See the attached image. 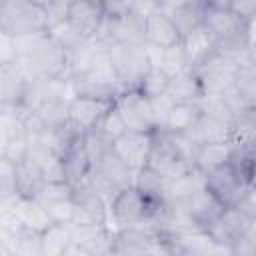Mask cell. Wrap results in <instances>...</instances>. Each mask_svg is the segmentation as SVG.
Listing matches in <instances>:
<instances>
[{
	"instance_id": "27",
	"label": "cell",
	"mask_w": 256,
	"mask_h": 256,
	"mask_svg": "<svg viewBox=\"0 0 256 256\" xmlns=\"http://www.w3.org/2000/svg\"><path fill=\"white\" fill-rule=\"evenodd\" d=\"M44 176L38 168V164L32 158H24L16 164V194L18 196H30L34 198L38 190L44 186Z\"/></svg>"
},
{
	"instance_id": "39",
	"label": "cell",
	"mask_w": 256,
	"mask_h": 256,
	"mask_svg": "<svg viewBox=\"0 0 256 256\" xmlns=\"http://www.w3.org/2000/svg\"><path fill=\"white\" fill-rule=\"evenodd\" d=\"M16 196V164L0 156V202Z\"/></svg>"
},
{
	"instance_id": "14",
	"label": "cell",
	"mask_w": 256,
	"mask_h": 256,
	"mask_svg": "<svg viewBox=\"0 0 256 256\" xmlns=\"http://www.w3.org/2000/svg\"><path fill=\"white\" fill-rule=\"evenodd\" d=\"M112 102H106V100H96L88 96H72L68 102V124L76 132L86 134L92 128H96V124L100 122V118L106 114Z\"/></svg>"
},
{
	"instance_id": "15",
	"label": "cell",
	"mask_w": 256,
	"mask_h": 256,
	"mask_svg": "<svg viewBox=\"0 0 256 256\" xmlns=\"http://www.w3.org/2000/svg\"><path fill=\"white\" fill-rule=\"evenodd\" d=\"M102 18L104 16L96 0H72L66 6V20L86 38L96 36Z\"/></svg>"
},
{
	"instance_id": "40",
	"label": "cell",
	"mask_w": 256,
	"mask_h": 256,
	"mask_svg": "<svg viewBox=\"0 0 256 256\" xmlns=\"http://www.w3.org/2000/svg\"><path fill=\"white\" fill-rule=\"evenodd\" d=\"M40 204L46 202H54V200H64V198H72V184L70 182H44V186L38 190V194L34 196Z\"/></svg>"
},
{
	"instance_id": "3",
	"label": "cell",
	"mask_w": 256,
	"mask_h": 256,
	"mask_svg": "<svg viewBox=\"0 0 256 256\" xmlns=\"http://www.w3.org/2000/svg\"><path fill=\"white\" fill-rule=\"evenodd\" d=\"M48 30L46 10L32 0H0V32L12 38Z\"/></svg>"
},
{
	"instance_id": "34",
	"label": "cell",
	"mask_w": 256,
	"mask_h": 256,
	"mask_svg": "<svg viewBox=\"0 0 256 256\" xmlns=\"http://www.w3.org/2000/svg\"><path fill=\"white\" fill-rule=\"evenodd\" d=\"M98 136H100V140L102 142H106L108 146L126 130V126H124V122H122V116H120V112L116 110V106L112 104L108 110H106V114L100 118V122L96 124V128H92Z\"/></svg>"
},
{
	"instance_id": "10",
	"label": "cell",
	"mask_w": 256,
	"mask_h": 256,
	"mask_svg": "<svg viewBox=\"0 0 256 256\" xmlns=\"http://www.w3.org/2000/svg\"><path fill=\"white\" fill-rule=\"evenodd\" d=\"M72 202L70 224H108V204L84 180L72 184Z\"/></svg>"
},
{
	"instance_id": "6",
	"label": "cell",
	"mask_w": 256,
	"mask_h": 256,
	"mask_svg": "<svg viewBox=\"0 0 256 256\" xmlns=\"http://www.w3.org/2000/svg\"><path fill=\"white\" fill-rule=\"evenodd\" d=\"M112 104L120 112L126 130H136V132H154L156 130V120L152 114L150 98L144 96L140 90H136V88L120 90Z\"/></svg>"
},
{
	"instance_id": "33",
	"label": "cell",
	"mask_w": 256,
	"mask_h": 256,
	"mask_svg": "<svg viewBox=\"0 0 256 256\" xmlns=\"http://www.w3.org/2000/svg\"><path fill=\"white\" fill-rule=\"evenodd\" d=\"M204 10H206V4L200 2V0H190L186 6H182L180 10H176L170 20L174 22V26L178 28L180 36H184L186 32H190L192 28L200 26L202 24V16H204Z\"/></svg>"
},
{
	"instance_id": "19",
	"label": "cell",
	"mask_w": 256,
	"mask_h": 256,
	"mask_svg": "<svg viewBox=\"0 0 256 256\" xmlns=\"http://www.w3.org/2000/svg\"><path fill=\"white\" fill-rule=\"evenodd\" d=\"M166 94L170 96V100L174 104H198L200 98L204 96V88H202L196 72L186 68L168 78Z\"/></svg>"
},
{
	"instance_id": "22",
	"label": "cell",
	"mask_w": 256,
	"mask_h": 256,
	"mask_svg": "<svg viewBox=\"0 0 256 256\" xmlns=\"http://www.w3.org/2000/svg\"><path fill=\"white\" fill-rule=\"evenodd\" d=\"M168 182L170 180L160 176L150 166H142L134 170V176H132V186L152 204L168 202Z\"/></svg>"
},
{
	"instance_id": "50",
	"label": "cell",
	"mask_w": 256,
	"mask_h": 256,
	"mask_svg": "<svg viewBox=\"0 0 256 256\" xmlns=\"http://www.w3.org/2000/svg\"><path fill=\"white\" fill-rule=\"evenodd\" d=\"M32 2H34L36 6H40V8H44V10H46V8H50L56 0H32Z\"/></svg>"
},
{
	"instance_id": "2",
	"label": "cell",
	"mask_w": 256,
	"mask_h": 256,
	"mask_svg": "<svg viewBox=\"0 0 256 256\" xmlns=\"http://www.w3.org/2000/svg\"><path fill=\"white\" fill-rule=\"evenodd\" d=\"M108 60L122 90L138 88L142 76L152 66L150 48L144 42H114L108 46Z\"/></svg>"
},
{
	"instance_id": "31",
	"label": "cell",
	"mask_w": 256,
	"mask_h": 256,
	"mask_svg": "<svg viewBox=\"0 0 256 256\" xmlns=\"http://www.w3.org/2000/svg\"><path fill=\"white\" fill-rule=\"evenodd\" d=\"M200 116L198 104H174L164 120L162 130L166 132H184L188 130Z\"/></svg>"
},
{
	"instance_id": "1",
	"label": "cell",
	"mask_w": 256,
	"mask_h": 256,
	"mask_svg": "<svg viewBox=\"0 0 256 256\" xmlns=\"http://www.w3.org/2000/svg\"><path fill=\"white\" fill-rule=\"evenodd\" d=\"M16 64L26 78H68V54L48 36V30L14 38Z\"/></svg>"
},
{
	"instance_id": "48",
	"label": "cell",
	"mask_w": 256,
	"mask_h": 256,
	"mask_svg": "<svg viewBox=\"0 0 256 256\" xmlns=\"http://www.w3.org/2000/svg\"><path fill=\"white\" fill-rule=\"evenodd\" d=\"M190 0H158V12L172 16L176 10H180L182 6H186Z\"/></svg>"
},
{
	"instance_id": "11",
	"label": "cell",
	"mask_w": 256,
	"mask_h": 256,
	"mask_svg": "<svg viewBox=\"0 0 256 256\" xmlns=\"http://www.w3.org/2000/svg\"><path fill=\"white\" fill-rule=\"evenodd\" d=\"M256 226V220L246 218L242 212H238L234 206H224V210L218 214V218L206 228V232L218 242L220 246L228 248L232 254V246L252 228Z\"/></svg>"
},
{
	"instance_id": "41",
	"label": "cell",
	"mask_w": 256,
	"mask_h": 256,
	"mask_svg": "<svg viewBox=\"0 0 256 256\" xmlns=\"http://www.w3.org/2000/svg\"><path fill=\"white\" fill-rule=\"evenodd\" d=\"M42 206H44V210L48 212V216H50L52 222L70 224V220H72V210H74V202H72V198L46 202V204H42Z\"/></svg>"
},
{
	"instance_id": "49",
	"label": "cell",
	"mask_w": 256,
	"mask_h": 256,
	"mask_svg": "<svg viewBox=\"0 0 256 256\" xmlns=\"http://www.w3.org/2000/svg\"><path fill=\"white\" fill-rule=\"evenodd\" d=\"M14 252H12V248H10V244L4 240V238H0V256H12Z\"/></svg>"
},
{
	"instance_id": "20",
	"label": "cell",
	"mask_w": 256,
	"mask_h": 256,
	"mask_svg": "<svg viewBox=\"0 0 256 256\" xmlns=\"http://www.w3.org/2000/svg\"><path fill=\"white\" fill-rule=\"evenodd\" d=\"M182 48H184V56H186V64L190 70H194L200 62H204L214 50H216V42L210 36V32L200 24L196 28H192L190 32H186L180 40Z\"/></svg>"
},
{
	"instance_id": "45",
	"label": "cell",
	"mask_w": 256,
	"mask_h": 256,
	"mask_svg": "<svg viewBox=\"0 0 256 256\" xmlns=\"http://www.w3.org/2000/svg\"><path fill=\"white\" fill-rule=\"evenodd\" d=\"M228 10H230V12H234L236 16H240L242 20L250 22V20H254L256 0H230Z\"/></svg>"
},
{
	"instance_id": "42",
	"label": "cell",
	"mask_w": 256,
	"mask_h": 256,
	"mask_svg": "<svg viewBox=\"0 0 256 256\" xmlns=\"http://www.w3.org/2000/svg\"><path fill=\"white\" fill-rule=\"evenodd\" d=\"M150 106H152V114H154V120H156V130H162L164 120H166L170 108L174 106V102H172L170 96L164 92V94H158V96L150 98Z\"/></svg>"
},
{
	"instance_id": "47",
	"label": "cell",
	"mask_w": 256,
	"mask_h": 256,
	"mask_svg": "<svg viewBox=\"0 0 256 256\" xmlns=\"http://www.w3.org/2000/svg\"><path fill=\"white\" fill-rule=\"evenodd\" d=\"M140 16H150L152 12L158 10V0H132V8Z\"/></svg>"
},
{
	"instance_id": "5",
	"label": "cell",
	"mask_w": 256,
	"mask_h": 256,
	"mask_svg": "<svg viewBox=\"0 0 256 256\" xmlns=\"http://www.w3.org/2000/svg\"><path fill=\"white\" fill-rule=\"evenodd\" d=\"M156 206L158 204L148 202L132 184L122 186L108 202V224L112 222L114 228H122V226L146 222Z\"/></svg>"
},
{
	"instance_id": "25",
	"label": "cell",
	"mask_w": 256,
	"mask_h": 256,
	"mask_svg": "<svg viewBox=\"0 0 256 256\" xmlns=\"http://www.w3.org/2000/svg\"><path fill=\"white\" fill-rule=\"evenodd\" d=\"M92 168H96L104 178H108L116 188H122V186H128L132 184V176H134V170H130L114 152L112 148H106L98 160L92 164Z\"/></svg>"
},
{
	"instance_id": "9",
	"label": "cell",
	"mask_w": 256,
	"mask_h": 256,
	"mask_svg": "<svg viewBox=\"0 0 256 256\" xmlns=\"http://www.w3.org/2000/svg\"><path fill=\"white\" fill-rule=\"evenodd\" d=\"M204 184L206 190L218 198V202H222L224 206H234V202L242 196V192L252 186L250 182H246L236 168L230 164V160L222 166H216L214 170L204 174Z\"/></svg>"
},
{
	"instance_id": "4",
	"label": "cell",
	"mask_w": 256,
	"mask_h": 256,
	"mask_svg": "<svg viewBox=\"0 0 256 256\" xmlns=\"http://www.w3.org/2000/svg\"><path fill=\"white\" fill-rule=\"evenodd\" d=\"M146 166L156 170L166 180H176L194 168L192 162L178 148L172 134L166 130H154L152 132V146H150Z\"/></svg>"
},
{
	"instance_id": "13",
	"label": "cell",
	"mask_w": 256,
	"mask_h": 256,
	"mask_svg": "<svg viewBox=\"0 0 256 256\" xmlns=\"http://www.w3.org/2000/svg\"><path fill=\"white\" fill-rule=\"evenodd\" d=\"M150 146H152V132H136V130H124L110 144L112 152L130 170H138V168L146 166Z\"/></svg>"
},
{
	"instance_id": "30",
	"label": "cell",
	"mask_w": 256,
	"mask_h": 256,
	"mask_svg": "<svg viewBox=\"0 0 256 256\" xmlns=\"http://www.w3.org/2000/svg\"><path fill=\"white\" fill-rule=\"evenodd\" d=\"M230 142L234 146L252 148L256 144V108H248L246 112L234 116L230 124Z\"/></svg>"
},
{
	"instance_id": "26",
	"label": "cell",
	"mask_w": 256,
	"mask_h": 256,
	"mask_svg": "<svg viewBox=\"0 0 256 256\" xmlns=\"http://www.w3.org/2000/svg\"><path fill=\"white\" fill-rule=\"evenodd\" d=\"M232 154V142H214V144H202L198 146L194 154V168L202 174L214 170L216 166H222L230 160Z\"/></svg>"
},
{
	"instance_id": "7",
	"label": "cell",
	"mask_w": 256,
	"mask_h": 256,
	"mask_svg": "<svg viewBox=\"0 0 256 256\" xmlns=\"http://www.w3.org/2000/svg\"><path fill=\"white\" fill-rule=\"evenodd\" d=\"M114 228L110 224H70V244L64 256H96L110 254Z\"/></svg>"
},
{
	"instance_id": "35",
	"label": "cell",
	"mask_w": 256,
	"mask_h": 256,
	"mask_svg": "<svg viewBox=\"0 0 256 256\" xmlns=\"http://www.w3.org/2000/svg\"><path fill=\"white\" fill-rule=\"evenodd\" d=\"M10 248L14 254H24V256H42V246H40V232L20 228L10 240Z\"/></svg>"
},
{
	"instance_id": "29",
	"label": "cell",
	"mask_w": 256,
	"mask_h": 256,
	"mask_svg": "<svg viewBox=\"0 0 256 256\" xmlns=\"http://www.w3.org/2000/svg\"><path fill=\"white\" fill-rule=\"evenodd\" d=\"M150 58H152V64H156L168 76H174V74H178V72L188 68L186 56H184V48H182L180 42L172 44L168 48H150Z\"/></svg>"
},
{
	"instance_id": "8",
	"label": "cell",
	"mask_w": 256,
	"mask_h": 256,
	"mask_svg": "<svg viewBox=\"0 0 256 256\" xmlns=\"http://www.w3.org/2000/svg\"><path fill=\"white\" fill-rule=\"evenodd\" d=\"M238 68H240V64L234 58L214 50L204 62H200L194 68V72H196L204 92H224L234 84Z\"/></svg>"
},
{
	"instance_id": "28",
	"label": "cell",
	"mask_w": 256,
	"mask_h": 256,
	"mask_svg": "<svg viewBox=\"0 0 256 256\" xmlns=\"http://www.w3.org/2000/svg\"><path fill=\"white\" fill-rule=\"evenodd\" d=\"M70 244V224L52 222L48 228L40 232L42 256H64Z\"/></svg>"
},
{
	"instance_id": "18",
	"label": "cell",
	"mask_w": 256,
	"mask_h": 256,
	"mask_svg": "<svg viewBox=\"0 0 256 256\" xmlns=\"http://www.w3.org/2000/svg\"><path fill=\"white\" fill-rule=\"evenodd\" d=\"M184 134L190 142H194L196 146H202V144H214V142H230V124L224 122V120H216V118H210L206 114H200L198 120L184 132Z\"/></svg>"
},
{
	"instance_id": "38",
	"label": "cell",
	"mask_w": 256,
	"mask_h": 256,
	"mask_svg": "<svg viewBox=\"0 0 256 256\" xmlns=\"http://www.w3.org/2000/svg\"><path fill=\"white\" fill-rule=\"evenodd\" d=\"M2 156L14 164L22 162L28 156V130H26V126L8 136V140L4 142V148H2Z\"/></svg>"
},
{
	"instance_id": "24",
	"label": "cell",
	"mask_w": 256,
	"mask_h": 256,
	"mask_svg": "<svg viewBox=\"0 0 256 256\" xmlns=\"http://www.w3.org/2000/svg\"><path fill=\"white\" fill-rule=\"evenodd\" d=\"M68 102H70L68 96H58V98L44 102L42 106H38L34 112H28V114L42 128L58 130V128L68 126Z\"/></svg>"
},
{
	"instance_id": "17",
	"label": "cell",
	"mask_w": 256,
	"mask_h": 256,
	"mask_svg": "<svg viewBox=\"0 0 256 256\" xmlns=\"http://www.w3.org/2000/svg\"><path fill=\"white\" fill-rule=\"evenodd\" d=\"M182 40L178 28L170 20V16L162 12H152L146 16V26H144V44L150 48H168L172 44H178Z\"/></svg>"
},
{
	"instance_id": "23",
	"label": "cell",
	"mask_w": 256,
	"mask_h": 256,
	"mask_svg": "<svg viewBox=\"0 0 256 256\" xmlns=\"http://www.w3.org/2000/svg\"><path fill=\"white\" fill-rule=\"evenodd\" d=\"M26 74L16 62L0 64V106H18L26 88Z\"/></svg>"
},
{
	"instance_id": "37",
	"label": "cell",
	"mask_w": 256,
	"mask_h": 256,
	"mask_svg": "<svg viewBox=\"0 0 256 256\" xmlns=\"http://www.w3.org/2000/svg\"><path fill=\"white\" fill-rule=\"evenodd\" d=\"M168 78H170L168 74H164L156 64H152V66L146 70V74L142 76V80H140V84H138L136 90H140V92H142L144 96H148V98H154V96L166 92Z\"/></svg>"
},
{
	"instance_id": "44",
	"label": "cell",
	"mask_w": 256,
	"mask_h": 256,
	"mask_svg": "<svg viewBox=\"0 0 256 256\" xmlns=\"http://www.w3.org/2000/svg\"><path fill=\"white\" fill-rule=\"evenodd\" d=\"M254 254H256V226H252L232 246V256H254Z\"/></svg>"
},
{
	"instance_id": "46",
	"label": "cell",
	"mask_w": 256,
	"mask_h": 256,
	"mask_svg": "<svg viewBox=\"0 0 256 256\" xmlns=\"http://www.w3.org/2000/svg\"><path fill=\"white\" fill-rule=\"evenodd\" d=\"M12 62H16L14 38L6 32H0V64H12Z\"/></svg>"
},
{
	"instance_id": "32",
	"label": "cell",
	"mask_w": 256,
	"mask_h": 256,
	"mask_svg": "<svg viewBox=\"0 0 256 256\" xmlns=\"http://www.w3.org/2000/svg\"><path fill=\"white\" fill-rule=\"evenodd\" d=\"M48 36H50L68 56L86 40V36H82L66 18L60 20V22H56V24H52V26H48Z\"/></svg>"
},
{
	"instance_id": "52",
	"label": "cell",
	"mask_w": 256,
	"mask_h": 256,
	"mask_svg": "<svg viewBox=\"0 0 256 256\" xmlns=\"http://www.w3.org/2000/svg\"><path fill=\"white\" fill-rule=\"evenodd\" d=\"M96 2H98V0H96Z\"/></svg>"
},
{
	"instance_id": "36",
	"label": "cell",
	"mask_w": 256,
	"mask_h": 256,
	"mask_svg": "<svg viewBox=\"0 0 256 256\" xmlns=\"http://www.w3.org/2000/svg\"><path fill=\"white\" fill-rule=\"evenodd\" d=\"M232 88L248 104L256 106V70H254V64H244L238 68Z\"/></svg>"
},
{
	"instance_id": "16",
	"label": "cell",
	"mask_w": 256,
	"mask_h": 256,
	"mask_svg": "<svg viewBox=\"0 0 256 256\" xmlns=\"http://www.w3.org/2000/svg\"><path fill=\"white\" fill-rule=\"evenodd\" d=\"M176 204H180V206L188 212V216L192 218V222H194L198 228H202V230H206V228L218 218V214L224 210V204L218 202V198L212 196V194L206 190V186H204L202 190H198L196 194H192L188 200L176 202Z\"/></svg>"
},
{
	"instance_id": "51",
	"label": "cell",
	"mask_w": 256,
	"mask_h": 256,
	"mask_svg": "<svg viewBox=\"0 0 256 256\" xmlns=\"http://www.w3.org/2000/svg\"><path fill=\"white\" fill-rule=\"evenodd\" d=\"M200 2H204V4H206V6H208V4H210V2H212V0H200Z\"/></svg>"
},
{
	"instance_id": "12",
	"label": "cell",
	"mask_w": 256,
	"mask_h": 256,
	"mask_svg": "<svg viewBox=\"0 0 256 256\" xmlns=\"http://www.w3.org/2000/svg\"><path fill=\"white\" fill-rule=\"evenodd\" d=\"M58 96H74L70 78H28L18 106L24 112H34L38 106Z\"/></svg>"
},
{
	"instance_id": "21",
	"label": "cell",
	"mask_w": 256,
	"mask_h": 256,
	"mask_svg": "<svg viewBox=\"0 0 256 256\" xmlns=\"http://www.w3.org/2000/svg\"><path fill=\"white\" fill-rule=\"evenodd\" d=\"M12 210H14V216H16V220H18V224L22 228L42 232L44 228H48L52 224L48 212L44 210V206L36 198L16 196L12 200Z\"/></svg>"
},
{
	"instance_id": "43",
	"label": "cell",
	"mask_w": 256,
	"mask_h": 256,
	"mask_svg": "<svg viewBox=\"0 0 256 256\" xmlns=\"http://www.w3.org/2000/svg\"><path fill=\"white\" fill-rule=\"evenodd\" d=\"M234 208H236L238 212H242L246 218L256 220V192H254V184L248 186V188L242 192V196L234 202Z\"/></svg>"
}]
</instances>
